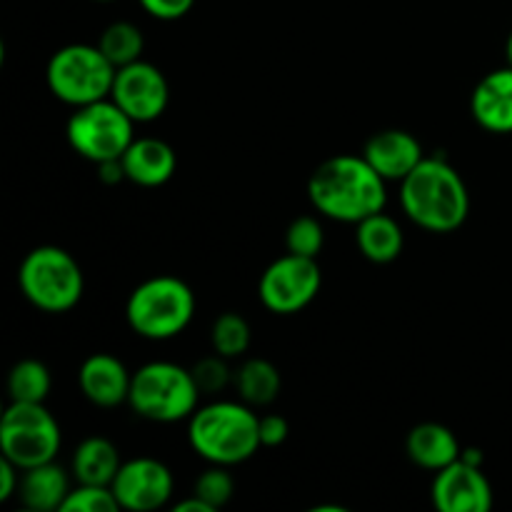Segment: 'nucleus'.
I'll return each instance as SVG.
<instances>
[{"mask_svg":"<svg viewBox=\"0 0 512 512\" xmlns=\"http://www.w3.org/2000/svg\"><path fill=\"white\" fill-rule=\"evenodd\" d=\"M388 180L375 173L363 155H335L323 160L308 180V198L323 218L358 225L385 210Z\"/></svg>","mask_w":512,"mask_h":512,"instance_id":"nucleus-1","label":"nucleus"},{"mask_svg":"<svg viewBox=\"0 0 512 512\" xmlns=\"http://www.w3.org/2000/svg\"><path fill=\"white\" fill-rule=\"evenodd\" d=\"M403 213L428 233H455L470 215V193L463 175L440 155H425L400 183Z\"/></svg>","mask_w":512,"mask_h":512,"instance_id":"nucleus-2","label":"nucleus"},{"mask_svg":"<svg viewBox=\"0 0 512 512\" xmlns=\"http://www.w3.org/2000/svg\"><path fill=\"white\" fill-rule=\"evenodd\" d=\"M188 443L205 463L233 468L263 448L260 415L243 400L200 405L188 420Z\"/></svg>","mask_w":512,"mask_h":512,"instance_id":"nucleus-3","label":"nucleus"},{"mask_svg":"<svg viewBox=\"0 0 512 512\" xmlns=\"http://www.w3.org/2000/svg\"><path fill=\"white\" fill-rule=\"evenodd\" d=\"M193 288L175 275H155L143 280L125 303V320L130 330L145 340H173L193 323Z\"/></svg>","mask_w":512,"mask_h":512,"instance_id":"nucleus-4","label":"nucleus"},{"mask_svg":"<svg viewBox=\"0 0 512 512\" xmlns=\"http://www.w3.org/2000/svg\"><path fill=\"white\" fill-rule=\"evenodd\" d=\"M18 285L33 308L60 315L83 300L85 275L73 253L58 245H38L20 260Z\"/></svg>","mask_w":512,"mask_h":512,"instance_id":"nucleus-5","label":"nucleus"},{"mask_svg":"<svg viewBox=\"0 0 512 512\" xmlns=\"http://www.w3.org/2000/svg\"><path fill=\"white\" fill-rule=\"evenodd\" d=\"M200 395L193 370L170 360H153L133 373L128 405L150 423H180L198 410Z\"/></svg>","mask_w":512,"mask_h":512,"instance_id":"nucleus-6","label":"nucleus"},{"mask_svg":"<svg viewBox=\"0 0 512 512\" xmlns=\"http://www.w3.org/2000/svg\"><path fill=\"white\" fill-rule=\"evenodd\" d=\"M115 73L118 68L105 58L98 45L70 43L50 55L45 83L60 103L80 108L110 98Z\"/></svg>","mask_w":512,"mask_h":512,"instance_id":"nucleus-7","label":"nucleus"},{"mask_svg":"<svg viewBox=\"0 0 512 512\" xmlns=\"http://www.w3.org/2000/svg\"><path fill=\"white\" fill-rule=\"evenodd\" d=\"M135 125L138 123L113 98H103L75 108L65 125V135L80 158L98 165L123 158L135 140Z\"/></svg>","mask_w":512,"mask_h":512,"instance_id":"nucleus-8","label":"nucleus"},{"mask_svg":"<svg viewBox=\"0 0 512 512\" xmlns=\"http://www.w3.org/2000/svg\"><path fill=\"white\" fill-rule=\"evenodd\" d=\"M63 445V433L45 403H15L0 418V453L20 470L55 460Z\"/></svg>","mask_w":512,"mask_h":512,"instance_id":"nucleus-9","label":"nucleus"},{"mask_svg":"<svg viewBox=\"0 0 512 512\" xmlns=\"http://www.w3.org/2000/svg\"><path fill=\"white\" fill-rule=\"evenodd\" d=\"M323 288V270L318 258L285 253L260 275L258 298L270 313L295 315L308 308Z\"/></svg>","mask_w":512,"mask_h":512,"instance_id":"nucleus-10","label":"nucleus"},{"mask_svg":"<svg viewBox=\"0 0 512 512\" xmlns=\"http://www.w3.org/2000/svg\"><path fill=\"white\" fill-rule=\"evenodd\" d=\"M110 98L135 120V123H153L168 110L170 85L163 70L148 60L118 68Z\"/></svg>","mask_w":512,"mask_h":512,"instance_id":"nucleus-11","label":"nucleus"},{"mask_svg":"<svg viewBox=\"0 0 512 512\" xmlns=\"http://www.w3.org/2000/svg\"><path fill=\"white\" fill-rule=\"evenodd\" d=\"M110 488L118 498L120 510L150 512L170 503L175 483L170 468L160 460L133 458L123 460Z\"/></svg>","mask_w":512,"mask_h":512,"instance_id":"nucleus-12","label":"nucleus"},{"mask_svg":"<svg viewBox=\"0 0 512 512\" xmlns=\"http://www.w3.org/2000/svg\"><path fill=\"white\" fill-rule=\"evenodd\" d=\"M430 498L440 512H488L493 508V485L483 468L458 458L435 473Z\"/></svg>","mask_w":512,"mask_h":512,"instance_id":"nucleus-13","label":"nucleus"},{"mask_svg":"<svg viewBox=\"0 0 512 512\" xmlns=\"http://www.w3.org/2000/svg\"><path fill=\"white\" fill-rule=\"evenodd\" d=\"M78 385L85 400L98 408H118V405L128 403L133 373L115 355L93 353L80 365Z\"/></svg>","mask_w":512,"mask_h":512,"instance_id":"nucleus-14","label":"nucleus"},{"mask_svg":"<svg viewBox=\"0 0 512 512\" xmlns=\"http://www.w3.org/2000/svg\"><path fill=\"white\" fill-rule=\"evenodd\" d=\"M363 158L373 165L375 173L383 175L385 180H393V183H403L415 168H418L420 160L425 158L423 143L415 138L408 130H380L373 138L365 143Z\"/></svg>","mask_w":512,"mask_h":512,"instance_id":"nucleus-15","label":"nucleus"},{"mask_svg":"<svg viewBox=\"0 0 512 512\" xmlns=\"http://www.w3.org/2000/svg\"><path fill=\"white\" fill-rule=\"evenodd\" d=\"M470 113L488 133H512V65L490 70L470 95Z\"/></svg>","mask_w":512,"mask_h":512,"instance_id":"nucleus-16","label":"nucleus"},{"mask_svg":"<svg viewBox=\"0 0 512 512\" xmlns=\"http://www.w3.org/2000/svg\"><path fill=\"white\" fill-rule=\"evenodd\" d=\"M125 178L140 188H160L168 183L178 168L173 145L160 138H135L123 158Z\"/></svg>","mask_w":512,"mask_h":512,"instance_id":"nucleus-17","label":"nucleus"},{"mask_svg":"<svg viewBox=\"0 0 512 512\" xmlns=\"http://www.w3.org/2000/svg\"><path fill=\"white\" fill-rule=\"evenodd\" d=\"M405 450H408V458L418 468L438 473V470L448 468L450 463H455L460 458L463 445H460L458 435L448 425L420 423L408 433Z\"/></svg>","mask_w":512,"mask_h":512,"instance_id":"nucleus-18","label":"nucleus"},{"mask_svg":"<svg viewBox=\"0 0 512 512\" xmlns=\"http://www.w3.org/2000/svg\"><path fill=\"white\" fill-rule=\"evenodd\" d=\"M70 490L73 488H70L68 473L55 460L20 473L18 498L25 508L33 512L60 510Z\"/></svg>","mask_w":512,"mask_h":512,"instance_id":"nucleus-19","label":"nucleus"},{"mask_svg":"<svg viewBox=\"0 0 512 512\" xmlns=\"http://www.w3.org/2000/svg\"><path fill=\"white\" fill-rule=\"evenodd\" d=\"M355 243L363 258H368L375 265H388L400 258L405 248L403 228L395 218L385 215V210L360 220L355 225Z\"/></svg>","mask_w":512,"mask_h":512,"instance_id":"nucleus-20","label":"nucleus"},{"mask_svg":"<svg viewBox=\"0 0 512 512\" xmlns=\"http://www.w3.org/2000/svg\"><path fill=\"white\" fill-rule=\"evenodd\" d=\"M120 465H123V460H120V450L115 448L113 440L93 435L75 448L70 468H73V478L78 483L113 485Z\"/></svg>","mask_w":512,"mask_h":512,"instance_id":"nucleus-21","label":"nucleus"},{"mask_svg":"<svg viewBox=\"0 0 512 512\" xmlns=\"http://www.w3.org/2000/svg\"><path fill=\"white\" fill-rule=\"evenodd\" d=\"M235 388H238L240 400L248 403L250 408H265L278 400L283 378L270 360L248 358L235 373Z\"/></svg>","mask_w":512,"mask_h":512,"instance_id":"nucleus-22","label":"nucleus"},{"mask_svg":"<svg viewBox=\"0 0 512 512\" xmlns=\"http://www.w3.org/2000/svg\"><path fill=\"white\" fill-rule=\"evenodd\" d=\"M98 48L103 50L105 58L115 65V68H125V65L143 60L145 38L140 28L130 20H115L108 28L100 33Z\"/></svg>","mask_w":512,"mask_h":512,"instance_id":"nucleus-23","label":"nucleus"},{"mask_svg":"<svg viewBox=\"0 0 512 512\" xmlns=\"http://www.w3.org/2000/svg\"><path fill=\"white\" fill-rule=\"evenodd\" d=\"M50 385L53 380L48 365L35 358L20 360L8 373V395L15 403H45Z\"/></svg>","mask_w":512,"mask_h":512,"instance_id":"nucleus-24","label":"nucleus"},{"mask_svg":"<svg viewBox=\"0 0 512 512\" xmlns=\"http://www.w3.org/2000/svg\"><path fill=\"white\" fill-rule=\"evenodd\" d=\"M250 340V325L243 315L238 313H223L215 318L213 330H210V343H213V353L223 355V358H240L248 353Z\"/></svg>","mask_w":512,"mask_h":512,"instance_id":"nucleus-25","label":"nucleus"},{"mask_svg":"<svg viewBox=\"0 0 512 512\" xmlns=\"http://www.w3.org/2000/svg\"><path fill=\"white\" fill-rule=\"evenodd\" d=\"M325 245V230L318 218L313 215H300L288 225L285 233V248L288 253L305 255V258H318Z\"/></svg>","mask_w":512,"mask_h":512,"instance_id":"nucleus-26","label":"nucleus"},{"mask_svg":"<svg viewBox=\"0 0 512 512\" xmlns=\"http://www.w3.org/2000/svg\"><path fill=\"white\" fill-rule=\"evenodd\" d=\"M120 510L110 485H85L78 483L65 498L60 512H115Z\"/></svg>","mask_w":512,"mask_h":512,"instance_id":"nucleus-27","label":"nucleus"},{"mask_svg":"<svg viewBox=\"0 0 512 512\" xmlns=\"http://www.w3.org/2000/svg\"><path fill=\"white\" fill-rule=\"evenodd\" d=\"M235 493V480L228 473L225 465H210L193 485V495H198L200 500L210 505L213 510H220L223 505L230 503Z\"/></svg>","mask_w":512,"mask_h":512,"instance_id":"nucleus-28","label":"nucleus"},{"mask_svg":"<svg viewBox=\"0 0 512 512\" xmlns=\"http://www.w3.org/2000/svg\"><path fill=\"white\" fill-rule=\"evenodd\" d=\"M193 375H195V383H198L200 393L203 395L220 393V390L228 388L230 380H233V373H230V368H228V358H223V355H218V353H213V355H208V358L200 360V363L193 368Z\"/></svg>","mask_w":512,"mask_h":512,"instance_id":"nucleus-29","label":"nucleus"},{"mask_svg":"<svg viewBox=\"0 0 512 512\" xmlns=\"http://www.w3.org/2000/svg\"><path fill=\"white\" fill-rule=\"evenodd\" d=\"M148 15L158 20H180L193 10L195 0H138Z\"/></svg>","mask_w":512,"mask_h":512,"instance_id":"nucleus-30","label":"nucleus"},{"mask_svg":"<svg viewBox=\"0 0 512 512\" xmlns=\"http://www.w3.org/2000/svg\"><path fill=\"white\" fill-rule=\"evenodd\" d=\"M290 435V425L283 415H263L260 418V443L263 448H278L288 440Z\"/></svg>","mask_w":512,"mask_h":512,"instance_id":"nucleus-31","label":"nucleus"},{"mask_svg":"<svg viewBox=\"0 0 512 512\" xmlns=\"http://www.w3.org/2000/svg\"><path fill=\"white\" fill-rule=\"evenodd\" d=\"M20 473H23V470L15 463H10L8 458L0 460V503H8L13 495H18Z\"/></svg>","mask_w":512,"mask_h":512,"instance_id":"nucleus-32","label":"nucleus"},{"mask_svg":"<svg viewBox=\"0 0 512 512\" xmlns=\"http://www.w3.org/2000/svg\"><path fill=\"white\" fill-rule=\"evenodd\" d=\"M98 178L100 183L105 185H118L120 180H128L125 178V168H123V160H105V163H98Z\"/></svg>","mask_w":512,"mask_h":512,"instance_id":"nucleus-33","label":"nucleus"},{"mask_svg":"<svg viewBox=\"0 0 512 512\" xmlns=\"http://www.w3.org/2000/svg\"><path fill=\"white\" fill-rule=\"evenodd\" d=\"M173 510H175V512H215L213 508H210L208 503H205V500H200L198 495H193V498L183 500V503L175 505Z\"/></svg>","mask_w":512,"mask_h":512,"instance_id":"nucleus-34","label":"nucleus"},{"mask_svg":"<svg viewBox=\"0 0 512 512\" xmlns=\"http://www.w3.org/2000/svg\"><path fill=\"white\" fill-rule=\"evenodd\" d=\"M460 460H465V463L478 465V468H483V450L463 448V453H460Z\"/></svg>","mask_w":512,"mask_h":512,"instance_id":"nucleus-35","label":"nucleus"},{"mask_svg":"<svg viewBox=\"0 0 512 512\" xmlns=\"http://www.w3.org/2000/svg\"><path fill=\"white\" fill-rule=\"evenodd\" d=\"M505 55H508V65H512V33L508 35V43H505Z\"/></svg>","mask_w":512,"mask_h":512,"instance_id":"nucleus-36","label":"nucleus"},{"mask_svg":"<svg viewBox=\"0 0 512 512\" xmlns=\"http://www.w3.org/2000/svg\"><path fill=\"white\" fill-rule=\"evenodd\" d=\"M98 3H110V0H98Z\"/></svg>","mask_w":512,"mask_h":512,"instance_id":"nucleus-37","label":"nucleus"}]
</instances>
